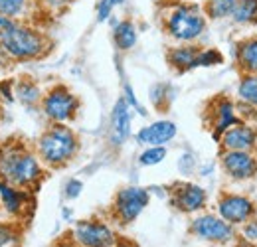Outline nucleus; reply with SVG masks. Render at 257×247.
<instances>
[{"label": "nucleus", "mask_w": 257, "mask_h": 247, "mask_svg": "<svg viewBox=\"0 0 257 247\" xmlns=\"http://www.w3.org/2000/svg\"><path fill=\"white\" fill-rule=\"evenodd\" d=\"M44 176V164L34 147L8 139L0 143V180L20 190H34Z\"/></svg>", "instance_id": "obj_1"}, {"label": "nucleus", "mask_w": 257, "mask_h": 247, "mask_svg": "<svg viewBox=\"0 0 257 247\" xmlns=\"http://www.w3.org/2000/svg\"><path fill=\"white\" fill-rule=\"evenodd\" d=\"M161 28L174 44H194L208 28L202 4L186 0H168L161 6Z\"/></svg>", "instance_id": "obj_2"}, {"label": "nucleus", "mask_w": 257, "mask_h": 247, "mask_svg": "<svg viewBox=\"0 0 257 247\" xmlns=\"http://www.w3.org/2000/svg\"><path fill=\"white\" fill-rule=\"evenodd\" d=\"M79 135L64 123H50L34 143V151L40 162L50 170H60L71 164L79 155Z\"/></svg>", "instance_id": "obj_3"}, {"label": "nucleus", "mask_w": 257, "mask_h": 247, "mask_svg": "<svg viewBox=\"0 0 257 247\" xmlns=\"http://www.w3.org/2000/svg\"><path fill=\"white\" fill-rule=\"evenodd\" d=\"M0 46L10 62H38L52 52V40L44 30L26 20H16L10 28L0 32Z\"/></svg>", "instance_id": "obj_4"}, {"label": "nucleus", "mask_w": 257, "mask_h": 247, "mask_svg": "<svg viewBox=\"0 0 257 247\" xmlns=\"http://www.w3.org/2000/svg\"><path fill=\"white\" fill-rule=\"evenodd\" d=\"M40 109H42V115L48 119V123L69 125L77 119L81 101L65 83H54L42 95Z\"/></svg>", "instance_id": "obj_5"}, {"label": "nucleus", "mask_w": 257, "mask_h": 247, "mask_svg": "<svg viewBox=\"0 0 257 247\" xmlns=\"http://www.w3.org/2000/svg\"><path fill=\"white\" fill-rule=\"evenodd\" d=\"M151 202V194L147 188L141 186H125L119 188L111 200L107 216L111 221H115L121 227L131 225L137 217L145 212V208Z\"/></svg>", "instance_id": "obj_6"}, {"label": "nucleus", "mask_w": 257, "mask_h": 247, "mask_svg": "<svg viewBox=\"0 0 257 247\" xmlns=\"http://www.w3.org/2000/svg\"><path fill=\"white\" fill-rule=\"evenodd\" d=\"M188 233L202 241H210L216 245H227L235 239V227L222 219L218 214H210V212L196 214L188 225Z\"/></svg>", "instance_id": "obj_7"}, {"label": "nucleus", "mask_w": 257, "mask_h": 247, "mask_svg": "<svg viewBox=\"0 0 257 247\" xmlns=\"http://www.w3.org/2000/svg\"><path fill=\"white\" fill-rule=\"evenodd\" d=\"M241 121L239 115H237V105H235V99L227 97L224 93L212 97L206 107H204V123L210 129L214 141L218 143L220 135L224 133L225 129L233 127Z\"/></svg>", "instance_id": "obj_8"}, {"label": "nucleus", "mask_w": 257, "mask_h": 247, "mask_svg": "<svg viewBox=\"0 0 257 247\" xmlns=\"http://www.w3.org/2000/svg\"><path fill=\"white\" fill-rule=\"evenodd\" d=\"M216 210H218V216L225 219L227 223H231L233 227L243 225L245 221L257 216V206L249 196L229 192V190H224L218 194Z\"/></svg>", "instance_id": "obj_9"}, {"label": "nucleus", "mask_w": 257, "mask_h": 247, "mask_svg": "<svg viewBox=\"0 0 257 247\" xmlns=\"http://www.w3.org/2000/svg\"><path fill=\"white\" fill-rule=\"evenodd\" d=\"M168 202L180 214H200L208 206V192L194 182H174L168 186Z\"/></svg>", "instance_id": "obj_10"}, {"label": "nucleus", "mask_w": 257, "mask_h": 247, "mask_svg": "<svg viewBox=\"0 0 257 247\" xmlns=\"http://www.w3.org/2000/svg\"><path fill=\"white\" fill-rule=\"evenodd\" d=\"M71 235L81 247H115V241H117L115 231L101 217L79 219Z\"/></svg>", "instance_id": "obj_11"}, {"label": "nucleus", "mask_w": 257, "mask_h": 247, "mask_svg": "<svg viewBox=\"0 0 257 247\" xmlns=\"http://www.w3.org/2000/svg\"><path fill=\"white\" fill-rule=\"evenodd\" d=\"M220 168L231 182H249L257 176V153L220 151Z\"/></svg>", "instance_id": "obj_12"}, {"label": "nucleus", "mask_w": 257, "mask_h": 247, "mask_svg": "<svg viewBox=\"0 0 257 247\" xmlns=\"http://www.w3.org/2000/svg\"><path fill=\"white\" fill-rule=\"evenodd\" d=\"M220 151H249L257 153V127L253 123L239 121L225 129L218 139Z\"/></svg>", "instance_id": "obj_13"}, {"label": "nucleus", "mask_w": 257, "mask_h": 247, "mask_svg": "<svg viewBox=\"0 0 257 247\" xmlns=\"http://www.w3.org/2000/svg\"><path fill=\"white\" fill-rule=\"evenodd\" d=\"M178 135V127L174 121L161 119L155 123L143 127L137 133V143L143 147H166L170 141H174V137Z\"/></svg>", "instance_id": "obj_14"}, {"label": "nucleus", "mask_w": 257, "mask_h": 247, "mask_svg": "<svg viewBox=\"0 0 257 247\" xmlns=\"http://www.w3.org/2000/svg\"><path fill=\"white\" fill-rule=\"evenodd\" d=\"M200 50H202V46L198 42H194V44H174L166 50V63L178 75L188 73V71L196 69V60H198Z\"/></svg>", "instance_id": "obj_15"}, {"label": "nucleus", "mask_w": 257, "mask_h": 247, "mask_svg": "<svg viewBox=\"0 0 257 247\" xmlns=\"http://www.w3.org/2000/svg\"><path fill=\"white\" fill-rule=\"evenodd\" d=\"M131 137V105L121 95L111 111V145L121 149Z\"/></svg>", "instance_id": "obj_16"}, {"label": "nucleus", "mask_w": 257, "mask_h": 247, "mask_svg": "<svg viewBox=\"0 0 257 247\" xmlns=\"http://www.w3.org/2000/svg\"><path fill=\"white\" fill-rule=\"evenodd\" d=\"M233 62L241 73H255L257 75V34L241 38L233 46Z\"/></svg>", "instance_id": "obj_17"}, {"label": "nucleus", "mask_w": 257, "mask_h": 247, "mask_svg": "<svg viewBox=\"0 0 257 247\" xmlns=\"http://www.w3.org/2000/svg\"><path fill=\"white\" fill-rule=\"evenodd\" d=\"M109 22H111V26H113V30H111V38H113V44H115V50L117 52H131L135 46H137V42H139V28H137V24H135V20H131V18H121V20H117V18H109Z\"/></svg>", "instance_id": "obj_18"}, {"label": "nucleus", "mask_w": 257, "mask_h": 247, "mask_svg": "<svg viewBox=\"0 0 257 247\" xmlns=\"http://www.w3.org/2000/svg\"><path fill=\"white\" fill-rule=\"evenodd\" d=\"M0 204L10 216H20L28 204V190H20L0 180Z\"/></svg>", "instance_id": "obj_19"}, {"label": "nucleus", "mask_w": 257, "mask_h": 247, "mask_svg": "<svg viewBox=\"0 0 257 247\" xmlns=\"http://www.w3.org/2000/svg\"><path fill=\"white\" fill-rule=\"evenodd\" d=\"M42 87L38 85V81L24 75V77H18V81H14V99L18 103H22L24 107H34V105H40L42 101Z\"/></svg>", "instance_id": "obj_20"}, {"label": "nucleus", "mask_w": 257, "mask_h": 247, "mask_svg": "<svg viewBox=\"0 0 257 247\" xmlns=\"http://www.w3.org/2000/svg\"><path fill=\"white\" fill-rule=\"evenodd\" d=\"M235 99L257 109V75L255 73H241V75H239Z\"/></svg>", "instance_id": "obj_21"}, {"label": "nucleus", "mask_w": 257, "mask_h": 247, "mask_svg": "<svg viewBox=\"0 0 257 247\" xmlns=\"http://www.w3.org/2000/svg\"><path fill=\"white\" fill-rule=\"evenodd\" d=\"M237 26H255L257 24V0H237L235 10L229 18Z\"/></svg>", "instance_id": "obj_22"}, {"label": "nucleus", "mask_w": 257, "mask_h": 247, "mask_svg": "<svg viewBox=\"0 0 257 247\" xmlns=\"http://www.w3.org/2000/svg\"><path fill=\"white\" fill-rule=\"evenodd\" d=\"M237 0H206L202 4L208 20H227L235 10Z\"/></svg>", "instance_id": "obj_23"}, {"label": "nucleus", "mask_w": 257, "mask_h": 247, "mask_svg": "<svg viewBox=\"0 0 257 247\" xmlns=\"http://www.w3.org/2000/svg\"><path fill=\"white\" fill-rule=\"evenodd\" d=\"M34 8V0H0V14L12 20H26Z\"/></svg>", "instance_id": "obj_24"}, {"label": "nucleus", "mask_w": 257, "mask_h": 247, "mask_svg": "<svg viewBox=\"0 0 257 247\" xmlns=\"http://www.w3.org/2000/svg\"><path fill=\"white\" fill-rule=\"evenodd\" d=\"M77 0H34L36 8L42 10V12H48V14H54V16H60L67 12Z\"/></svg>", "instance_id": "obj_25"}, {"label": "nucleus", "mask_w": 257, "mask_h": 247, "mask_svg": "<svg viewBox=\"0 0 257 247\" xmlns=\"http://www.w3.org/2000/svg\"><path fill=\"white\" fill-rule=\"evenodd\" d=\"M224 63V54L218 48H204L198 54L196 67H214V65H222Z\"/></svg>", "instance_id": "obj_26"}, {"label": "nucleus", "mask_w": 257, "mask_h": 247, "mask_svg": "<svg viewBox=\"0 0 257 247\" xmlns=\"http://www.w3.org/2000/svg\"><path fill=\"white\" fill-rule=\"evenodd\" d=\"M166 155H168L166 147H147L139 155V164L141 166H157L166 158Z\"/></svg>", "instance_id": "obj_27"}, {"label": "nucleus", "mask_w": 257, "mask_h": 247, "mask_svg": "<svg viewBox=\"0 0 257 247\" xmlns=\"http://www.w3.org/2000/svg\"><path fill=\"white\" fill-rule=\"evenodd\" d=\"M127 0H97L95 4V20L99 24L103 22H109V18L113 16L115 8L123 6Z\"/></svg>", "instance_id": "obj_28"}, {"label": "nucleus", "mask_w": 257, "mask_h": 247, "mask_svg": "<svg viewBox=\"0 0 257 247\" xmlns=\"http://www.w3.org/2000/svg\"><path fill=\"white\" fill-rule=\"evenodd\" d=\"M151 101H153V105L157 109H166L168 107V101H170V97H168V85L166 83L153 85L151 87Z\"/></svg>", "instance_id": "obj_29"}, {"label": "nucleus", "mask_w": 257, "mask_h": 247, "mask_svg": "<svg viewBox=\"0 0 257 247\" xmlns=\"http://www.w3.org/2000/svg\"><path fill=\"white\" fill-rule=\"evenodd\" d=\"M81 190H83V182H81V180L71 178V180H67V182H65L64 196L67 198V200H75V198H79V196H81Z\"/></svg>", "instance_id": "obj_30"}, {"label": "nucleus", "mask_w": 257, "mask_h": 247, "mask_svg": "<svg viewBox=\"0 0 257 247\" xmlns=\"http://www.w3.org/2000/svg\"><path fill=\"white\" fill-rule=\"evenodd\" d=\"M16 239V233L10 223H0V247L10 245Z\"/></svg>", "instance_id": "obj_31"}, {"label": "nucleus", "mask_w": 257, "mask_h": 247, "mask_svg": "<svg viewBox=\"0 0 257 247\" xmlns=\"http://www.w3.org/2000/svg\"><path fill=\"white\" fill-rule=\"evenodd\" d=\"M241 231H243V235H245L247 241H255L257 239V217L249 219V221H245V223L241 225Z\"/></svg>", "instance_id": "obj_32"}, {"label": "nucleus", "mask_w": 257, "mask_h": 247, "mask_svg": "<svg viewBox=\"0 0 257 247\" xmlns=\"http://www.w3.org/2000/svg\"><path fill=\"white\" fill-rule=\"evenodd\" d=\"M52 247H81V245L73 239V235H71V233H65V235H62L60 239H56Z\"/></svg>", "instance_id": "obj_33"}, {"label": "nucleus", "mask_w": 257, "mask_h": 247, "mask_svg": "<svg viewBox=\"0 0 257 247\" xmlns=\"http://www.w3.org/2000/svg\"><path fill=\"white\" fill-rule=\"evenodd\" d=\"M14 22H16V20H12V18H8V16H4V14H0V32H4L6 28H10Z\"/></svg>", "instance_id": "obj_34"}, {"label": "nucleus", "mask_w": 257, "mask_h": 247, "mask_svg": "<svg viewBox=\"0 0 257 247\" xmlns=\"http://www.w3.org/2000/svg\"><path fill=\"white\" fill-rule=\"evenodd\" d=\"M10 58L6 56V52L2 50V46H0V69H6V67H10Z\"/></svg>", "instance_id": "obj_35"}, {"label": "nucleus", "mask_w": 257, "mask_h": 247, "mask_svg": "<svg viewBox=\"0 0 257 247\" xmlns=\"http://www.w3.org/2000/svg\"><path fill=\"white\" fill-rule=\"evenodd\" d=\"M115 247H137V245L127 241V239H117V241H115Z\"/></svg>", "instance_id": "obj_36"}, {"label": "nucleus", "mask_w": 257, "mask_h": 247, "mask_svg": "<svg viewBox=\"0 0 257 247\" xmlns=\"http://www.w3.org/2000/svg\"><path fill=\"white\" fill-rule=\"evenodd\" d=\"M0 119H2V107H0Z\"/></svg>", "instance_id": "obj_37"}]
</instances>
